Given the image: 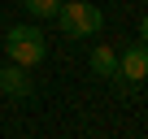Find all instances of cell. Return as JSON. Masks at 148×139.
I'll return each instance as SVG.
<instances>
[{"mask_svg":"<svg viewBox=\"0 0 148 139\" xmlns=\"http://www.w3.org/2000/svg\"><path fill=\"white\" fill-rule=\"evenodd\" d=\"M52 18H57V26H61L70 39H92V35H100V26H105V13H100L96 5H87V0H61Z\"/></svg>","mask_w":148,"mask_h":139,"instance_id":"obj_1","label":"cell"},{"mask_svg":"<svg viewBox=\"0 0 148 139\" xmlns=\"http://www.w3.org/2000/svg\"><path fill=\"white\" fill-rule=\"evenodd\" d=\"M5 52H9L13 65H26V70H31V65H39V61L48 57V39H44L39 26H9Z\"/></svg>","mask_w":148,"mask_h":139,"instance_id":"obj_2","label":"cell"},{"mask_svg":"<svg viewBox=\"0 0 148 139\" xmlns=\"http://www.w3.org/2000/svg\"><path fill=\"white\" fill-rule=\"evenodd\" d=\"M113 78H126V83H144L148 78V44H135V48L118 52V74Z\"/></svg>","mask_w":148,"mask_h":139,"instance_id":"obj_3","label":"cell"},{"mask_svg":"<svg viewBox=\"0 0 148 139\" xmlns=\"http://www.w3.org/2000/svg\"><path fill=\"white\" fill-rule=\"evenodd\" d=\"M0 91H5L9 100H26L35 91L31 78H26V65H5V70H0Z\"/></svg>","mask_w":148,"mask_h":139,"instance_id":"obj_4","label":"cell"},{"mask_svg":"<svg viewBox=\"0 0 148 139\" xmlns=\"http://www.w3.org/2000/svg\"><path fill=\"white\" fill-rule=\"evenodd\" d=\"M92 70L100 78H113L118 74V52L109 48V44H100V48H92Z\"/></svg>","mask_w":148,"mask_h":139,"instance_id":"obj_5","label":"cell"},{"mask_svg":"<svg viewBox=\"0 0 148 139\" xmlns=\"http://www.w3.org/2000/svg\"><path fill=\"white\" fill-rule=\"evenodd\" d=\"M57 5H61V0H26V13L31 18H52Z\"/></svg>","mask_w":148,"mask_h":139,"instance_id":"obj_6","label":"cell"},{"mask_svg":"<svg viewBox=\"0 0 148 139\" xmlns=\"http://www.w3.org/2000/svg\"><path fill=\"white\" fill-rule=\"evenodd\" d=\"M139 39H144V44H148V13H144V18H139Z\"/></svg>","mask_w":148,"mask_h":139,"instance_id":"obj_7","label":"cell"}]
</instances>
